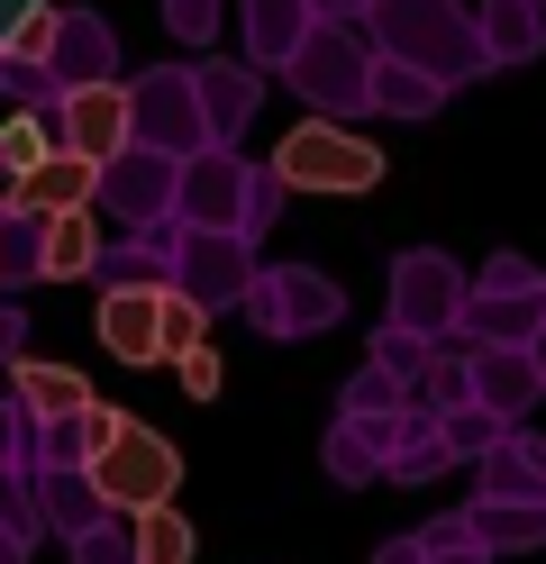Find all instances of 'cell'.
<instances>
[{
	"instance_id": "1",
	"label": "cell",
	"mask_w": 546,
	"mask_h": 564,
	"mask_svg": "<svg viewBox=\"0 0 546 564\" xmlns=\"http://www.w3.org/2000/svg\"><path fill=\"white\" fill-rule=\"evenodd\" d=\"M364 19H374L383 55H410V64H428V74H447V83L492 74L483 19H473V10H456V0H374Z\"/></svg>"
},
{
	"instance_id": "2",
	"label": "cell",
	"mask_w": 546,
	"mask_h": 564,
	"mask_svg": "<svg viewBox=\"0 0 546 564\" xmlns=\"http://www.w3.org/2000/svg\"><path fill=\"white\" fill-rule=\"evenodd\" d=\"M374 64H383L374 19H319L310 37H301V55L282 64V83L301 91L310 110H338V119H355V110H374Z\"/></svg>"
},
{
	"instance_id": "3",
	"label": "cell",
	"mask_w": 546,
	"mask_h": 564,
	"mask_svg": "<svg viewBox=\"0 0 546 564\" xmlns=\"http://www.w3.org/2000/svg\"><path fill=\"white\" fill-rule=\"evenodd\" d=\"M274 173H282L291 192L364 200V192L383 183V147H374V137H355L338 110H310V119H301V128H291L282 147H274Z\"/></svg>"
},
{
	"instance_id": "4",
	"label": "cell",
	"mask_w": 546,
	"mask_h": 564,
	"mask_svg": "<svg viewBox=\"0 0 546 564\" xmlns=\"http://www.w3.org/2000/svg\"><path fill=\"white\" fill-rule=\"evenodd\" d=\"M92 482L109 491V510H119V519H146L156 501L182 491V446L128 410V429H109V446L92 455Z\"/></svg>"
},
{
	"instance_id": "5",
	"label": "cell",
	"mask_w": 546,
	"mask_h": 564,
	"mask_svg": "<svg viewBox=\"0 0 546 564\" xmlns=\"http://www.w3.org/2000/svg\"><path fill=\"white\" fill-rule=\"evenodd\" d=\"M473 310V273L456 256H437V246H410V256L392 264V319L419 328V337H456Z\"/></svg>"
},
{
	"instance_id": "6",
	"label": "cell",
	"mask_w": 546,
	"mask_h": 564,
	"mask_svg": "<svg viewBox=\"0 0 546 564\" xmlns=\"http://www.w3.org/2000/svg\"><path fill=\"white\" fill-rule=\"evenodd\" d=\"M100 209L119 228H156V219H182V155L173 147H119L100 164Z\"/></svg>"
},
{
	"instance_id": "7",
	"label": "cell",
	"mask_w": 546,
	"mask_h": 564,
	"mask_svg": "<svg viewBox=\"0 0 546 564\" xmlns=\"http://www.w3.org/2000/svg\"><path fill=\"white\" fill-rule=\"evenodd\" d=\"M246 319L265 328V337H319V328L346 319V292L319 264H265V273H255V292H246Z\"/></svg>"
},
{
	"instance_id": "8",
	"label": "cell",
	"mask_w": 546,
	"mask_h": 564,
	"mask_svg": "<svg viewBox=\"0 0 546 564\" xmlns=\"http://www.w3.org/2000/svg\"><path fill=\"white\" fill-rule=\"evenodd\" d=\"M546 328V273L528 256H492L473 273V310H464V337H510V346H537Z\"/></svg>"
},
{
	"instance_id": "9",
	"label": "cell",
	"mask_w": 546,
	"mask_h": 564,
	"mask_svg": "<svg viewBox=\"0 0 546 564\" xmlns=\"http://www.w3.org/2000/svg\"><path fill=\"white\" fill-rule=\"evenodd\" d=\"M255 273H265V264H255V237H246V228H192V219H182V237H173V282H192L210 310H246Z\"/></svg>"
},
{
	"instance_id": "10",
	"label": "cell",
	"mask_w": 546,
	"mask_h": 564,
	"mask_svg": "<svg viewBox=\"0 0 546 564\" xmlns=\"http://www.w3.org/2000/svg\"><path fill=\"white\" fill-rule=\"evenodd\" d=\"M137 137L146 147H173V155L218 147L210 110H201V64H146L137 74Z\"/></svg>"
},
{
	"instance_id": "11",
	"label": "cell",
	"mask_w": 546,
	"mask_h": 564,
	"mask_svg": "<svg viewBox=\"0 0 546 564\" xmlns=\"http://www.w3.org/2000/svg\"><path fill=\"white\" fill-rule=\"evenodd\" d=\"M55 119H64V147H83V155H119V147H137V83H64L55 91Z\"/></svg>"
},
{
	"instance_id": "12",
	"label": "cell",
	"mask_w": 546,
	"mask_h": 564,
	"mask_svg": "<svg viewBox=\"0 0 546 564\" xmlns=\"http://www.w3.org/2000/svg\"><path fill=\"white\" fill-rule=\"evenodd\" d=\"M100 346L119 365H164V282H100V310H92Z\"/></svg>"
},
{
	"instance_id": "13",
	"label": "cell",
	"mask_w": 546,
	"mask_h": 564,
	"mask_svg": "<svg viewBox=\"0 0 546 564\" xmlns=\"http://www.w3.org/2000/svg\"><path fill=\"white\" fill-rule=\"evenodd\" d=\"M0 209H36V219H55V209H100V155L55 147L46 164L10 173V200H0Z\"/></svg>"
},
{
	"instance_id": "14",
	"label": "cell",
	"mask_w": 546,
	"mask_h": 564,
	"mask_svg": "<svg viewBox=\"0 0 546 564\" xmlns=\"http://www.w3.org/2000/svg\"><path fill=\"white\" fill-rule=\"evenodd\" d=\"M473 401H492L501 419H528V410L546 401V365H537V346L473 337Z\"/></svg>"
},
{
	"instance_id": "15",
	"label": "cell",
	"mask_w": 546,
	"mask_h": 564,
	"mask_svg": "<svg viewBox=\"0 0 546 564\" xmlns=\"http://www.w3.org/2000/svg\"><path fill=\"white\" fill-rule=\"evenodd\" d=\"M201 110H210V137H218V147H237V137L255 128V110H265V64H228V55H218V64H201Z\"/></svg>"
},
{
	"instance_id": "16",
	"label": "cell",
	"mask_w": 546,
	"mask_h": 564,
	"mask_svg": "<svg viewBox=\"0 0 546 564\" xmlns=\"http://www.w3.org/2000/svg\"><path fill=\"white\" fill-rule=\"evenodd\" d=\"M36 501H46V528H55L64 546L92 538L100 519H119V510H109V491L92 482V465H46V474H36Z\"/></svg>"
},
{
	"instance_id": "17",
	"label": "cell",
	"mask_w": 546,
	"mask_h": 564,
	"mask_svg": "<svg viewBox=\"0 0 546 564\" xmlns=\"http://www.w3.org/2000/svg\"><path fill=\"white\" fill-rule=\"evenodd\" d=\"M100 264H109V246L92 228V209H55V219L36 228V273H46V282H83Z\"/></svg>"
},
{
	"instance_id": "18",
	"label": "cell",
	"mask_w": 546,
	"mask_h": 564,
	"mask_svg": "<svg viewBox=\"0 0 546 564\" xmlns=\"http://www.w3.org/2000/svg\"><path fill=\"white\" fill-rule=\"evenodd\" d=\"M310 28H319V0H246V55L265 64V74H282V64L301 55Z\"/></svg>"
},
{
	"instance_id": "19",
	"label": "cell",
	"mask_w": 546,
	"mask_h": 564,
	"mask_svg": "<svg viewBox=\"0 0 546 564\" xmlns=\"http://www.w3.org/2000/svg\"><path fill=\"white\" fill-rule=\"evenodd\" d=\"M119 74V28L100 10H64V37H55V83H109Z\"/></svg>"
},
{
	"instance_id": "20",
	"label": "cell",
	"mask_w": 546,
	"mask_h": 564,
	"mask_svg": "<svg viewBox=\"0 0 546 564\" xmlns=\"http://www.w3.org/2000/svg\"><path fill=\"white\" fill-rule=\"evenodd\" d=\"M456 83L447 74H428V64L410 55H383L374 64V119H437V100H447Z\"/></svg>"
},
{
	"instance_id": "21",
	"label": "cell",
	"mask_w": 546,
	"mask_h": 564,
	"mask_svg": "<svg viewBox=\"0 0 546 564\" xmlns=\"http://www.w3.org/2000/svg\"><path fill=\"white\" fill-rule=\"evenodd\" d=\"M464 465L456 437H447V410H400V446H392V482H428V474H447Z\"/></svg>"
},
{
	"instance_id": "22",
	"label": "cell",
	"mask_w": 546,
	"mask_h": 564,
	"mask_svg": "<svg viewBox=\"0 0 546 564\" xmlns=\"http://www.w3.org/2000/svg\"><path fill=\"white\" fill-rule=\"evenodd\" d=\"M483 46H492V64H537V46H546V0H483Z\"/></svg>"
},
{
	"instance_id": "23",
	"label": "cell",
	"mask_w": 546,
	"mask_h": 564,
	"mask_svg": "<svg viewBox=\"0 0 546 564\" xmlns=\"http://www.w3.org/2000/svg\"><path fill=\"white\" fill-rule=\"evenodd\" d=\"M473 528L492 538V555H528V546H546V501H528V491H483Z\"/></svg>"
},
{
	"instance_id": "24",
	"label": "cell",
	"mask_w": 546,
	"mask_h": 564,
	"mask_svg": "<svg viewBox=\"0 0 546 564\" xmlns=\"http://www.w3.org/2000/svg\"><path fill=\"white\" fill-rule=\"evenodd\" d=\"M473 482H483V491H528V501H546V437L510 429L492 455H473Z\"/></svg>"
},
{
	"instance_id": "25",
	"label": "cell",
	"mask_w": 546,
	"mask_h": 564,
	"mask_svg": "<svg viewBox=\"0 0 546 564\" xmlns=\"http://www.w3.org/2000/svg\"><path fill=\"white\" fill-rule=\"evenodd\" d=\"M10 392H19L28 410H46V419L92 410V382L73 373V365H46V356H10Z\"/></svg>"
},
{
	"instance_id": "26",
	"label": "cell",
	"mask_w": 546,
	"mask_h": 564,
	"mask_svg": "<svg viewBox=\"0 0 546 564\" xmlns=\"http://www.w3.org/2000/svg\"><path fill=\"white\" fill-rule=\"evenodd\" d=\"M464 401H473V337L456 328V337H437V356L419 373V410H464Z\"/></svg>"
},
{
	"instance_id": "27",
	"label": "cell",
	"mask_w": 546,
	"mask_h": 564,
	"mask_svg": "<svg viewBox=\"0 0 546 564\" xmlns=\"http://www.w3.org/2000/svg\"><path fill=\"white\" fill-rule=\"evenodd\" d=\"M210 319L218 310L192 292V282H164V365H182L192 346H210Z\"/></svg>"
},
{
	"instance_id": "28",
	"label": "cell",
	"mask_w": 546,
	"mask_h": 564,
	"mask_svg": "<svg viewBox=\"0 0 546 564\" xmlns=\"http://www.w3.org/2000/svg\"><path fill=\"white\" fill-rule=\"evenodd\" d=\"M36 209H0V282H10V292H28V282H46L36 273Z\"/></svg>"
},
{
	"instance_id": "29",
	"label": "cell",
	"mask_w": 546,
	"mask_h": 564,
	"mask_svg": "<svg viewBox=\"0 0 546 564\" xmlns=\"http://www.w3.org/2000/svg\"><path fill=\"white\" fill-rule=\"evenodd\" d=\"M137 546H146V564H192V546H201V528L182 519L173 501H156V510L137 519Z\"/></svg>"
},
{
	"instance_id": "30",
	"label": "cell",
	"mask_w": 546,
	"mask_h": 564,
	"mask_svg": "<svg viewBox=\"0 0 546 564\" xmlns=\"http://www.w3.org/2000/svg\"><path fill=\"white\" fill-rule=\"evenodd\" d=\"M419 538H428V564H492V538L473 528V510H456V519H428Z\"/></svg>"
},
{
	"instance_id": "31",
	"label": "cell",
	"mask_w": 546,
	"mask_h": 564,
	"mask_svg": "<svg viewBox=\"0 0 546 564\" xmlns=\"http://www.w3.org/2000/svg\"><path fill=\"white\" fill-rule=\"evenodd\" d=\"M400 392H410V382H400V373H392V365L374 356V365H364V373L346 382V401H338V410H355V419H392V410H410Z\"/></svg>"
},
{
	"instance_id": "32",
	"label": "cell",
	"mask_w": 546,
	"mask_h": 564,
	"mask_svg": "<svg viewBox=\"0 0 546 564\" xmlns=\"http://www.w3.org/2000/svg\"><path fill=\"white\" fill-rule=\"evenodd\" d=\"M520 419H501L492 401H464V410H447V437H456V455H492Z\"/></svg>"
},
{
	"instance_id": "33",
	"label": "cell",
	"mask_w": 546,
	"mask_h": 564,
	"mask_svg": "<svg viewBox=\"0 0 546 564\" xmlns=\"http://www.w3.org/2000/svg\"><path fill=\"white\" fill-rule=\"evenodd\" d=\"M73 564H146V546H137V519H100L92 538H73Z\"/></svg>"
},
{
	"instance_id": "34",
	"label": "cell",
	"mask_w": 546,
	"mask_h": 564,
	"mask_svg": "<svg viewBox=\"0 0 546 564\" xmlns=\"http://www.w3.org/2000/svg\"><path fill=\"white\" fill-rule=\"evenodd\" d=\"M374 356H383V365H392V373L419 392V373H428V356H437V337H419V328H400V319H392V328L374 337Z\"/></svg>"
},
{
	"instance_id": "35",
	"label": "cell",
	"mask_w": 546,
	"mask_h": 564,
	"mask_svg": "<svg viewBox=\"0 0 546 564\" xmlns=\"http://www.w3.org/2000/svg\"><path fill=\"white\" fill-rule=\"evenodd\" d=\"M164 37L173 46H210L218 37V0H164Z\"/></svg>"
},
{
	"instance_id": "36",
	"label": "cell",
	"mask_w": 546,
	"mask_h": 564,
	"mask_svg": "<svg viewBox=\"0 0 546 564\" xmlns=\"http://www.w3.org/2000/svg\"><path fill=\"white\" fill-rule=\"evenodd\" d=\"M173 373H182V392H192V401H218V346H192Z\"/></svg>"
},
{
	"instance_id": "37",
	"label": "cell",
	"mask_w": 546,
	"mask_h": 564,
	"mask_svg": "<svg viewBox=\"0 0 546 564\" xmlns=\"http://www.w3.org/2000/svg\"><path fill=\"white\" fill-rule=\"evenodd\" d=\"M374 564H428V538H419V528H410V538H383Z\"/></svg>"
},
{
	"instance_id": "38",
	"label": "cell",
	"mask_w": 546,
	"mask_h": 564,
	"mask_svg": "<svg viewBox=\"0 0 546 564\" xmlns=\"http://www.w3.org/2000/svg\"><path fill=\"white\" fill-rule=\"evenodd\" d=\"M374 0H319V19H364Z\"/></svg>"
},
{
	"instance_id": "39",
	"label": "cell",
	"mask_w": 546,
	"mask_h": 564,
	"mask_svg": "<svg viewBox=\"0 0 546 564\" xmlns=\"http://www.w3.org/2000/svg\"><path fill=\"white\" fill-rule=\"evenodd\" d=\"M19 10H36V0H0V19H19Z\"/></svg>"
},
{
	"instance_id": "40",
	"label": "cell",
	"mask_w": 546,
	"mask_h": 564,
	"mask_svg": "<svg viewBox=\"0 0 546 564\" xmlns=\"http://www.w3.org/2000/svg\"><path fill=\"white\" fill-rule=\"evenodd\" d=\"M537 365H546V328H537Z\"/></svg>"
}]
</instances>
